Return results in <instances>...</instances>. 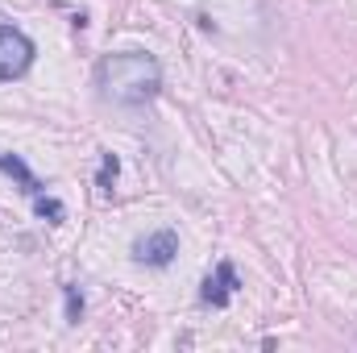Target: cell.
<instances>
[{"label":"cell","instance_id":"obj_5","mask_svg":"<svg viewBox=\"0 0 357 353\" xmlns=\"http://www.w3.org/2000/svg\"><path fill=\"white\" fill-rule=\"evenodd\" d=\"M0 171H4V175H13V179H17L25 195H42V191H46V187H42V179L33 175V171H29V167H25V163H21L17 154H0Z\"/></svg>","mask_w":357,"mask_h":353},{"label":"cell","instance_id":"obj_8","mask_svg":"<svg viewBox=\"0 0 357 353\" xmlns=\"http://www.w3.org/2000/svg\"><path fill=\"white\" fill-rule=\"evenodd\" d=\"M63 299H67V324H79L84 320V295H79V287H63Z\"/></svg>","mask_w":357,"mask_h":353},{"label":"cell","instance_id":"obj_3","mask_svg":"<svg viewBox=\"0 0 357 353\" xmlns=\"http://www.w3.org/2000/svg\"><path fill=\"white\" fill-rule=\"evenodd\" d=\"M175 254H178V233L175 229H158V233L133 241V262L154 266V270H167V266L175 262Z\"/></svg>","mask_w":357,"mask_h":353},{"label":"cell","instance_id":"obj_6","mask_svg":"<svg viewBox=\"0 0 357 353\" xmlns=\"http://www.w3.org/2000/svg\"><path fill=\"white\" fill-rule=\"evenodd\" d=\"M33 212H38L42 220H50V225H63V220H67V208H63V200H54V195H33Z\"/></svg>","mask_w":357,"mask_h":353},{"label":"cell","instance_id":"obj_2","mask_svg":"<svg viewBox=\"0 0 357 353\" xmlns=\"http://www.w3.org/2000/svg\"><path fill=\"white\" fill-rule=\"evenodd\" d=\"M33 42L29 33H21L17 25H0V84L8 80H21L29 67H33Z\"/></svg>","mask_w":357,"mask_h":353},{"label":"cell","instance_id":"obj_4","mask_svg":"<svg viewBox=\"0 0 357 353\" xmlns=\"http://www.w3.org/2000/svg\"><path fill=\"white\" fill-rule=\"evenodd\" d=\"M233 291H237V270H233V262H220L212 278H204L199 299H204V303H212V308H229Z\"/></svg>","mask_w":357,"mask_h":353},{"label":"cell","instance_id":"obj_7","mask_svg":"<svg viewBox=\"0 0 357 353\" xmlns=\"http://www.w3.org/2000/svg\"><path fill=\"white\" fill-rule=\"evenodd\" d=\"M121 175V163H116V154H100V175H96V187L104 191V195H112V183Z\"/></svg>","mask_w":357,"mask_h":353},{"label":"cell","instance_id":"obj_1","mask_svg":"<svg viewBox=\"0 0 357 353\" xmlns=\"http://www.w3.org/2000/svg\"><path fill=\"white\" fill-rule=\"evenodd\" d=\"M96 88L104 100L137 108L150 104L162 91V63L146 50H121V54H104L96 63Z\"/></svg>","mask_w":357,"mask_h":353}]
</instances>
